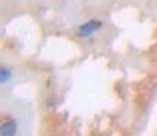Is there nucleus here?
<instances>
[{
    "label": "nucleus",
    "instance_id": "2",
    "mask_svg": "<svg viewBox=\"0 0 157 136\" xmlns=\"http://www.w3.org/2000/svg\"><path fill=\"white\" fill-rule=\"evenodd\" d=\"M16 132H18V122L14 118L2 124V136H16Z\"/></svg>",
    "mask_w": 157,
    "mask_h": 136
},
{
    "label": "nucleus",
    "instance_id": "3",
    "mask_svg": "<svg viewBox=\"0 0 157 136\" xmlns=\"http://www.w3.org/2000/svg\"><path fill=\"white\" fill-rule=\"evenodd\" d=\"M8 80H10V68L2 66V68H0V82H2V84H6Z\"/></svg>",
    "mask_w": 157,
    "mask_h": 136
},
{
    "label": "nucleus",
    "instance_id": "1",
    "mask_svg": "<svg viewBox=\"0 0 157 136\" xmlns=\"http://www.w3.org/2000/svg\"><path fill=\"white\" fill-rule=\"evenodd\" d=\"M101 28H103L101 20H89V22L81 24V26L77 28V36L78 38H89V36H93L95 32H99Z\"/></svg>",
    "mask_w": 157,
    "mask_h": 136
}]
</instances>
